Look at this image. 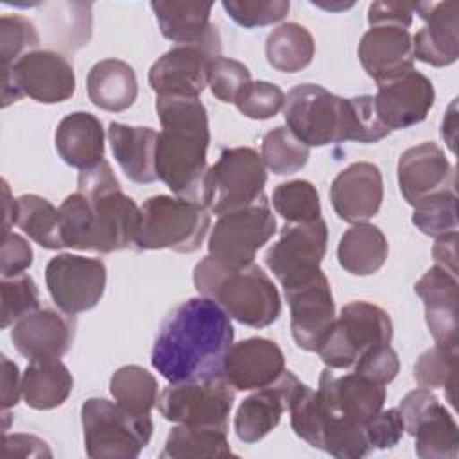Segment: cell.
Returning <instances> with one entry per match:
<instances>
[{
    "instance_id": "obj_1",
    "label": "cell",
    "mask_w": 459,
    "mask_h": 459,
    "mask_svg": "<svg viewBox=\"0 0 459 459\" xmlns=\"http://www.w3.org/2000/svg\"><path fill=\"white\" fill-rule=\"evenodd\" d=\"M226 310L210 298H190L163 319L151 351L152 368L170 384L222 377L233 344Z\"/></svg>"
},
{
    "instance_id": "obj_2",
    "label": "cell",
    "mask_w": 459,
    "mask_h": 459,
    "mask_svg": "<svg viewBox=\"0 0 459 459\" xmlns=\"http://www.w3.org/2000/svg\"><path fill=\"white\" fill-rule=\"evenodd\" d=\"M161 124L156 143V174L178 197L203 204L210 143L208 113L199 99L158 95Z\"/></svg>"
},
{
    "instance_id": "obj_3",
    "label": "cell",
    "mask_w": 459,
    "mask_h": 459,
    "mask_svg": "<svg viewBox=\"0 0 459 459\" xmlns=\"http://www.w3.org/2000/svg\"><path fill=\"white\" fill-rule=\"evenodd\" d=\"M194 285L201 296L251 328H265L280 317V292L256 264L230 269L208 255L194 269Z\"/></svg>"
},
{
    "instance_id": "obj_4",
    "label": "cell",
    "mask_w": 459,
    "mask_h": 459,
    "mask_svg": "<svg viewBox=\"0 0 459 459\" xmlns=\"http://www.w3.org/2000/svg\"><path fill=\"white\" fill-rule=\"evenodd\" d=\"M77 192L86 197L90 208V251L106 255L134 244L142 212L122 192L106 160L79 172Z\"/></svg>"
},
{
    "instance_id": "obj_5",
    "label": "cell",
    "mask_w": 459,
    "mask_h": 459,
    "mask_svg": "<svg viewBox=\"0 0 459 459\" xmlns=\"http://www.w3.org/2000/svg\"><path fill=\"white\" fill-rule=\"evenodd\" d=\"M140 212V228L134 238V247L140 251L194 253L210 230L208 210L195 201L160 194L145 199Z\"/></svg>"
},
{
    "instance_id": "obj_6",
    "label": "cell",
    "mask_w": 459,
    "mask_h": 459,
    "mask_svg": "<svg viewBox=\"0 0 459 459\" xmlns=\"http://www.w3.org/2000/svg\"><path fill=\"white\" fill-rule=\"evenodd\" d=\"M84 448L91 459H131L149 445L151 414H134L106 398H88L81 407Z\"/></svg>"
},
{
    "instance_id": "obj_7",
    "label": "cell",
    "mask_w": 459,
    "mask_h": 459,
    "mask_svg": "<svg viewBox=\"0 0 459 459\" xmlns=\"http://www.w3.org/2000/svg\"><path fill=\"white\" fill-rule=\"evenodd\" d=\"M287 127L308 147L350 142L348 99L319 84L294 86L283 104Z\"/></svg>"
},
{
    "instance_id": "obj_8",
    "label": "cell",
    "mask_w": 459,
    "mask_h": 459,
    "mask_svg": "<svg viewBox=\"0 0 459 459\" xmlns=\"http://www.w3.org/2000/svg\"><path fill=\"white\" fill-rule=\"evenodd\" d=\"M265 183V165L255 149H222L219 160L206 172L203 204L215 215L244 208L264 195Z\"/></svg>"
},
{
    "instance_id": "obj_9",
    "label": "cell",
    "mask_w": 459,
    "mask_h": 459,
    "mask_svg": "<svg viewBox=\"0 0 459 459\" xmlns=\"http://www.w3.org/2000/svg\"><path fill=\"white\" fill-rule=\"evenodd\" d=\"M393 323L389 314L368 301H351L341 308L317 353L330 369L353 368L369 348L389 344Z\"/></svg>"
},
{
    "instance_id": "obj_10",
    "label": "cell",
    "mask_w": 459,
    "mask_h": 459,
    "mask_svg": "<svg viewBox=\"0 0 459 459\" xmlns=\"http://www.w3.org/2000/svg\"><path fill=\"white\" fill-rule=\"evenodd\" d=\"M276 233V219L264 195L255 203L219 215L208 238V255L230 269L253 264L256 251Z\"/></svg>"
},
{
    "instance_id": "obj_11",
    "label": "cell",
    "mask_w": 459,
    "mask_h": 459,
    "mask_svg": "<svg viewBox=\"0 0 459 459\" xmlns=\"http://www.w3.org/2000/svg\"><path fill=\"white\" fill-rule=\"evenodd\" d=\"M75 91L72 63L54 50H34L4 70L2 108L23 95L41 104L68 100Z\"/></svg>"
},
{
    "instance_id": "obj_12",
    "label": "cell",
    "mask_w": 459,
    "mask_h": 459,
    "mask_svg": "<svg viewBox=\"0 0 459 459\" xmlns=\"http://www.w3.org/2000/svg\"><path fill=\"white\" fill-rule=\"evenodd\" d=\"M235 387L224 377L176 382L158 396L161 416L178 425H208L228 430Z\"/></svg>"
},
{
    "instance_id": "obj_13",
    "label": "cell",
    "mask_w": 459,
    "mask_h": 459,
    "mask_svg": "<svg viewBox=\"0 0 459 459\" xmlns=\"http://www.w3.org/2000/svg\"><path fill=\"white\" fill-rule=\"evenodd\" d=\"M316 398L323 416V434L328 425L362 427L371 416H375L384 407L385 385H380L355 371L335 377L330 368H326L321 371Z\"/></svg>"
},
{
    "instance_id": "obj_14",
    "label": "cell",
    "mask_w": 459,
    "mask_h": 459,
    "mask_svg": "<svg viewBox=\"0 0 459 459\" xmlns=\"http://www.w3.org/2000/svg\"><path fill=\"white\" fill-rule=\"evenodd\" d=\"M398 411L405 430L416 439V454L421 459H455L459 454V432L454 416L425 387L407 393Z\"/></svg>"
},
{
    "instance_id": "obj_15",
    "label": "cell",
    "mask_w": 459,
    "mask_h": 459,
    "mask_svg": "<svg viewBox=\"0 0 459 459\" xmlns=\"http://www.w3.org/2000/svg\"><path fill=\"white\" fill-rule=\"evenodd\" d=\"M326 242L328 230L321 217L310 222H287L280 238L267 249L265 265L283 289L290 287L319 271Z\"/></svg>"
},
{
    "instance_id": "obj_16",
    "label": "cell",
    "mask_w": 459,
    "mask_h": 459,
    "mask_svg": "<svg viewBox=\"0 0 459 459\" xmlns=\"http://www.w3.org/2000/svg\"><path fill=\"white\" fill-rule=\"evenodd\" d=\"M45 283L54 303L70 316L93 308L106 289V265L100 258L63 253L45 267Z\"/></svg>"
},
{
    "instance_id": "obj_17",
    "label": "cell",
    "mask_w": 459,
    "mask_h": 459,
    "mask_svg": "<svg viewBox=\"0 0 459 459\" xmlns=\"http://www.w3.org/2000/svg\"><path fill=\"white\" fill-rule=\"evenodd\" d=\"M283 290L296 344L305 351H317L335 321V303L328 278L319 269L310 278Z\"/></svg>"
},
{
    "instance_id": "obj_18",
    "label": "cell",
    "mask_w": 459,
    "mask_h": 459,
    "mask_svg": "<svg viewBox=\"0 0 459 459\" xmlns=\"http://www.w3.org/2000/svg\"><path fill=\"white\" fill-rule=\"evenodd\" d=\"M221 48L176 45L149 68V84L156 95L197 99L208 86V68Z\"/></svg>"
},
{
    "instance_id": "obj_19",
    "label": "cell",
    "mask_w": 459,
    "mask_h": 459,
    "mask_svg": "<svg viewBox=\"0 0 459 459\" xmlns=\"http://www.w3.org/2000/svg\"><path fill=\"white\" fill-rule=\"evenodd\" d=\"M434 99L430 79L412 68L393 81L378 84L373 102L382 124L393 131L423 122L434 106Z\"/></svg>"
},
{
    "instance_id": "obj_20",
    "label": "cell",
    "mask_w": 459,
    "mask_h": 459,
    "mask_svg": "<svg viewBox=\"0 0 459 459\" xmlns=\"http://www.w3.org/2000/svg\"><path fill=\"white\" fill-rule=\"evenodd\" d=\"M301 380L289 369L269 385L256 389L244 398L235 414V434L244 443H256L264 439L281 420V414L289 411V405L301 387Z\"/></svg>"
},
{
    "instance_id": "obj_21",
    "label": "cell",
    "mask_w": 459,
    "mask_h": 459,
    "mask_svg": "<svg viewBox=\"0 0 459 459\" xmlns=\"http://www.w3.org/2000/svg\"><path fill=\"white\" fill-rule=\"evenodd\" d=\"M384 199L382 172L369 161H355L332 181L330 201L335 213L350 224L369 221Z\"/></svg>"
},
{
    "instance_id": "obj_22",
    "label": "cell",
    "mask_w": 459,
    "mask_h": 459,
    "mask_svg": "<svg viewBox=\"0 0 459 459\" xmlns=\"http://www.w3.org/2000/svg\"><path fill=\"white\" fill-rule=\"evenodd\" d=\"M75 321L50 307L38 308L13 325L11 341L29 360L61 359L72 346Z\"/></svg>"
},
{
    "instance_id": "obj_23",
    "label": "cell",
    "mask_w": 459,
    "mask_h": 459,
    "mask_svg": "<svg viewBox=\"0 0 459 459\" xmlns=\"http://www.w3.org/2000/svg\"><path fill=\"white\" fill-rule=\"evenodd\" d=\"M414 13L425 22L412 36L414 59L437 68L455 63L459 56V4L455 0L418 2Z\"/></svg>"
},
{
    "instance_id": "obj_24",
    "label": "cell",
    "mask_w": 459,
    "mask_h": 459,
    "mask_svg": "<svg viewBox=\"0 0 459 459\" xmlns=\"http://www.w3.org/2000/svg\"><path fill=\"white\" fill-rule=\"evenodd\" d=\"M357 56L377 84L393 81L414 66L412 36L400 25H375L360 38Z\"/></svg>"
},
{
    "instance_id": "obj_25",
    "label": "cell",
    "mask_w": 459,
    "mask_h": 459,
    "mask_svg": "<svg viewBox=\"0 0 459 459\" xmlns=\"http://www.w3.org/2000/svg\"><path fill=\"white\" fill-rule=\"evenodd\" d=\"M285 369L280 346L265 337H249L231 344L222 377L237 391H253L273 384Z\"/></svg>"
},
{
    "instance_id": "obj_26",
    "label": "cell",
    "mask_w": 459,
    "mask_h": 459,
    "mask_svg": "<svg viewBox=\"0 0 459 459\" xmlns=\"http://www.w3.org/2000/svg\"><path fill=\"white\" fill-rule=\"evenodd\" d=\"M398 186L403 199L414 206L434 192L455 186V169L439 145L423 142L402 152L398 160Z\"/></svg>"
},
{
    "instance_id": "obj_27",
    "label": "cell",
    "mask_w": 459,
    "mask_h": 459,
    "mask_svg": "<svg viewBox=\"0 0 459 459\" xmlns=\"http://www.w3.org/2000/svg\"><path fill=\"white\" fill-rule=\"evenodd\" d=\"M414 292L425 305V321L436 344L457 348V276L439 265H432L414 283Z\"/></svg>"
},
{
    "instance_id": "obj_28",
    "label": "cell",
    "mask_w": 459,
    "mask_h": 459,
    "mask_svg": "<svg viewBox=\"0 0 459 459\" xmlns=\"http://www.w3.org/2000/svg\"><path fill=\"white\" fill-rule=\"evenodd\" d=\"M212 4L152 0L151 9L161 34L178 45H206L221 48L217 27L210 22Z\"/></svg>"
},
{
    "instance_id": "obj_29",
    "label": "cell",
    "mask_w": 459,
    "mask_h": 459,
    "mask_svg": "<svg viewBox=\"0 0 459 459\" xmlns=\"http://www.w3.org/2000/svg\"><path fill=\"white\" fill-rule=\"evenodd\" d=\"M108 140L113 156L124 174L134 183H152L156 174V143L158 131L149 126H126L111 122Z\"/></svg>"
},
{
    "instance_id": "obj_30",
    "label": "cell",
    "mask_w": 459,
    "mask_h": 459,
    "mask_svg": "<svg viewBox=\"0 0 459 459\" xmlns=\"http://www.w3.org/2000/svg\"><path fill=\"white\" fill-rule=\"evenodd\" d=\"M54 140L59 158L79 170L91 169L104 160V129L93 113L66 115L57 124Z\"/></svg>"
},
{
    "instance_id": "obj_31",
    "label": "cell",
    "mask_w": 459,
    "mask_h": 459,
    "mask_svg": "<svg viewBox=\"0 0 459 459\" xmlns=\"http://www.w3.org/2000/svg\"><path fill=\"white\" fill-rule=\"evenodd\" d=\"M90 100L104 109L120 113L126 111L138 95V81L133 66L122 59L108 57L95 63L86 77Z\"/></svg>"
},
{
    "instance_id": "obj_32",
    "label": "cell",
    "mask_w": 459,
    "mask_h": 459,
    "mask_svg": "<svg viewBox=\"0 0 459 459\" xmlns=\"http://www.w3.org/2000/svg\"><path fill=\"white\" fill-rule=\"evenodd\" d=\"M389 244L382 230L369 222L353 224L346 230L337 246L341 267L355 276L377 273L387 260Z\"/></svg>"
},
{
    "instance_id": "obj_33",
    "label": "cell",
    "mask_w": 459,
    "mask_h": 459,
    "mask_svg": "<svg viewBox=\"0 0 459 459\" xmlns=\"http://www.w3.org/2000/svg\"><path fill=\"white\" fill-rule=\"evenodd\" d=\"M74 389L68 368L59 360H30L22 377V396L36 411L63 405Z\"/></svg>"
},
{
    "instance_id": "obj_34",
    "label": "cell",
    "mask_w": 459,
    "mask_h": 459,
    "mask_svg": "<svg viewBox=\"0 0 459 459\" xmlns=\"http://www.w3.org/2000/svg\"><path fill=\"white\" fill-rule=\"evenodd\" d=\"M235 455L228 430L208 425H178L167 439L160 457L170 459H226Z\"/></svg>"
},
{
    "instance_id": "obj_35",
    "label": "cell",
    "mask_w": 459,
    "mask_h": 459,
    "mask_svg": "<svg viewBox=\"0 0 459 459\" xmlns=\"http://www.w3.org/2000/svg\"><path fill=\"white\" fill-rule=\"evenodd\" d=\"M316 43L307 27L287 22L273 29L265 41L267 63L283 74H296L312 63Z\"/></svg>"
},
{
    "instance_id": "obj_36",
    "label": "cell",
    "mask_w": 459,
    "mask_h": 459,
    "mask_svg": "<svg viewBox=\"0 0 459 459\" xmlns=\"http://www.w3.org/2000/svg\"><path fill=\"white\" fill-rule=\"evenodd\" d=\"M14 224L45 249L65 247L59 208L36 194H23L14 201Z\"/></svg>"
},
{
    "instance_id": "obj_37",
    "label": "cell",
    "mask_w": 459,
    "mask_h": 459,
    "mask_svg": "<svg viewBox=\"0 0 459 459\" xmlns=\"http://www.w3.org/2000/svg\"><path fill=\"white\" fill-rule=\"evenodd\" d=\"M109 391L120 407L134 414H151V409L158 403L154 375L136 364L118 368L111 375Z\"/></svg>"
},
{
    "instance_id": "obj_38",
    "label": "cell",
    "mask_w": 459,
    "mask_h": 459,
    "mask_svg": "<svg viewBox=\"0 0 459 459\" xmlns=\"http://www.w3.org/2000/svg\"><path fill=\"white\" fill-rule=\"evenodd\" d=\"M262 161L273 174L287 176L301 170L308 158L310 147L305 145L287 126L267 131L262 138Z\"/></svg>"
},
{
    "instance_id": "obj_39",
    "label": "cell",
    "mask_w": 459,
    "mask_h": 459,
    "mask_svg": "<svg viewBox=\"0 0 459 459\" xmlns=\"http://www.w3.org/2000/svg\"><path fill=\"white\" fill-rule=\"evenodd\" d=\"M412 224L429 237H441L457 231V194L455 186L434 192L414 204Z\"/></svg>"
},
{
    "instance_id": "obj_40",
    "label": "cell",
    "mask_w": 459,
    "mask_h": 459,
    "mask_svg": "<svg viewBox=\"0 0 459 459\" xmlns=\"http://www.w3.org/2000/svg\"><path fill=\"white\" fill-rule=\"evenodd\" d=\"M273 208L287 222H310L321 217V203L316 186L307 179L280 183L273 192Z\"/></svg>"
},
{
    "instance_id": "obj_41",
    "label": "cell",
    "mask_w": 459,
    "mask_h": 459,
    "mask_svg": "<svg viewBox=\"0 0 459 459\" xmlns=\"http://www.w3.org/2000/svg\"><path fill=\"white\" fill-rule=\"evenodd\" d=\"M455 371H457V348L432 346L423 351L414 364V378L420 387L445 389L448 402L455 403Z\"/></svg>"
},
{
    "instance_id": "obj_42",
    "label": "cell",
    "mask_w": 459,
    "mask_h": 459,
    "mask_svg": "<svg viewBox=\"0 0 459 459\" xmlns=\"http://www.w3.org/2000/svg\"><path fill=\"white\" fill-rule=\"evenodd\" d=\"M39 45L36 25L22 14H4L0 18V57L2 68L13 66Z\"/></svg>"
},
{
    "instance_id": "obj_43",
    "label": "cell",
    "mask_w": 459,
    "mask_h": 459,
    "mask_svg": "<svg viewBox=\"0 0 459 459\" xmlns=\"http://www.w3.org/2000/svg\"><path fill=\"white\" fill-rule=\"evenodd\" d=\"M2 316L0 326L9 328L27 314L39 308V290L29 274L2 278Z\"/></svg>"
},
{
    "instance_id": "obj_44",
    "label": "cell",
    "mask_w": 459,
    "mask_h": 459,
    "mask_svg": "<svg viewBox=\"0 0 459 459\" xmlns=\"http://www.w3.org/2000/svg\"><path fill=\"white\" fill-rule=\"evenodd\" d=\"M283 104L285 93L281 88L267 81H251L235 99L237 109L253 120H267L276 117L280 109H283Z\"/></svg>"
},
{
    "instance_id": "obj_45",
    "label": "cell",
    "mask_w": 459,
    "mask_h": 459,
    "mask_svg": "<svg viewBox=\"0 0 459 459\" xmlns=\"http://www.w3.org/2000/svg\"><path fill=\"white\" fill-rule=\"evenodd\" d=\"M222 7L235 23L255 29L283 20L290 4L289 0H224Z\"/></svg>"
},
{
    "instance_id": "obj_46",
    "label": "cell",
    "mask_w": 459,
    "mask_h": 459,
    "mask_svg": "<svg viewBox=\"0 0 459 459\" xmlns=\"http://www.w3.org/2000/svg\"><path fill=\"white\" fill-rule=\"evenodd\" d=\"M251 82L249 68L231 57L217 56L208 68V86L221 102H235L237 95Z\"/></svg>"
},
{
    "instance_id": "obj_47",
    "label": "cell",
    "mask_w": 459,
    "mask_h": 459,
    "mask_svg": "<svg viewBox=\"0 0 459 459\" xmlns=\"http://www.w3.org/2000/svg\"><path fill=\"white\" fill-rule=\"evenodd\" d=\"M350 104V142L375 143L384 140L391 131L377 115L373 95H357L348 99Z\"/></svg>"
},
{
    "instance_id": "obj_48",
    "label": "cell",
    "mask_w": 459,
    "mask_h": 459,
    "mask_svg": "<svg viewBox=\"0 0 459 459\" xmlns=\"http://www.w3.org/2000/svg\"><path fill=\"white\" fill-rule=\"evenodd\" d=\"M353 371L368 377L380 385H387L400 371V359L389 344L373 346L357 359V362L353 364Z\"/></svg>"
},
{
    "instance_id": "obj_49",
    "label": "cell",
    "mask_w": 459,
    "mask_h": 459,
    "mask_svg": "<svg viewBox=\"0 0 459 459\" xmlns=\"http://www.w3.org/2000/svg\"><path fill=\"white\" fill-rule=\"evenodd\" d=\"M403 432L405 425L398 409H380L364 423V434L371 450H387L396 446L403 437Z\"/></svg>"
},
{
    "instance_id": "obj_50",
    "label": "cell",
    "mask_w": 459,
    "mask_h": 459,
    "mask_svg": "<svg viewBox=\"0 0 459 459\" xmlns=\"http://www.w3.org/2000/svg\"><path fill=\"white\" fill-rule=\"evenodd\" d=\"M32 247L30 244L18 233H5L2 240V253H0V271L2 278H11L23 274L25 269L32 265Z\"/></svg>"
},
{
    "instance_id": "obj_51",
    "label": "cell",
    "mask_w": 459,
    "mask_h": 459,
    "mask_svg": "<svg viewBox=\"0 0 459 459\" xmlns=\"http://www.w3.org/2000/svg\"><path fill=\"white\" fill-rule=\"evenodd\" d=\"M414 4L411 2H373L368 7V23L375 25H400L409 29L412 23Z\"/></svg>"
},
{
    "instance_id": "obj_52",
    "label": "cell",
    "mask_w": 459,
    "mask_h": 459,
    "mask_svg": "<svg viewBox=\"0 0 459 459\" xmlns=\"http://www.w3.org/2000/svg\"><path fill=\"white\" fill-rule=\"evenodd\" d=\"M2 455L9 457H52L48 445L32 434H5L2 437Z\"/></svg>"
},
{
    "instance_id": "obj_53",
    "label": "cell",
    "mask_w": 459,
    "mask_h": 459,
    "mask_svg": "<svg viewBox=\"0 0 459 459\" xmlns=\"http://www.w3.org/2000/svg\"><path fill=\"white\" fill-rule=\"evenodd\" d=\"M22 394V378L18 366L2 355V407L4 411L14 407Z\"/></svg>"
},
{
    "instance_id": "obj_54",
    "label": "cell",
    "mask_w": 459,
    "mask_h": 459,
    "mask_svg": "<svg viewBox=\"0 0 459 459\" xmlns=\"http://www.w3.org/2000/svg\"><path fill=\"white\" fill-rule=\"evenodd\" d=\"M457 231L446 233L437 237L434 247H432V256L436 260V265L446 269L454 276H457Z\"/></svg>"
},
{
    "instance_id": "obj_55",
    "label": "cell",
    "mask_w": 459,
    "mask_h": 459,
    "mask_svg": "<svg viewBox=\"0 0 459 459\" xmlns=\"http://www.w3.org/2000/svg\"><path fill=\"white\" fill-rule=\"evenodd\" d=\"M441 136L446 142L448 149L452 152H455V136H457V99L452 100V104L448 106V111L443 118L441 124Z\"/></svg>"
},
{
    "instance_id": "obj_56",
    "label": "cell",
    "mask_w": 459,
    "mask_h": 459,
    "mask_svg": "<svg viewBox=\"0 0 459 459\" xmlns=\"http://www.w3.org/2000/svg\"><path fill=\"white\" fill-rule=\"evenodd\" d=\"M2 185H4V195H5V201H4V213H5V217H4V235H5V233H9L11 222L14 224V201L16 199L11 197L7 181H2Z\"/></svg>"
}]
</instances>
